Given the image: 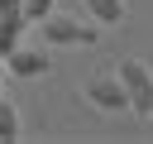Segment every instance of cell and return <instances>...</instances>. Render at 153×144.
Instances as JSON below:
<instances>
[{"label":"cell","instance_id":"obj_1","mask_svg":"<svg viewBox=\"0 0 153 144\" xmlns=\"http://www.w3.org/2000/svg\"><path fill=\"white\" fill-rule=\"evenodd\" d=\"M115 77H120V86H124L129 106H134L139 115H153V67H148V62H139V58H124V62L115 67Z\"/></svg>","mask_w":153,"mask_h":144},{"label":"cell","instance_id":"obj_2","mask_svg":"<svg viewBox=\"0 0 153 144\" xmlns=\"http://www.w3.org/2000/svg\"><path fill=\"white\" fill-rule=\"evenodd\" d=\"M38 29H43L48 43H62V48H72V43H96V34H100L96 24H81V19H72V14H43Z\"/></svg>","mask_w":153,"mask_h":144},{"label":"cell","instance_id":"obj_3","mask_svg":"<svg viewBox=\"0 0 153 144\" xmlns=\"http://www.w3.org/2000/svg\"><path fill=\"white\" fill-rule=\"evenodd\" d=\"M0 67H5L10 77H24V82H33V77H43V72H48V58H43L38 48H19V43H14V48L5 53V62H0Z\"/></svg>","mask_w":153,"mask_h":144},{"label":"cell","instance_id":"obj_4","mask_svg":"<svg viewBox=\"0 0 153 144\" xmlns=\"http://www.w3.org/2000/svg\"><path fill=\"white\" fill-rule=\"evenodd\" d=\"M86 101H91L96 110H124V106H129L120 77H91V82H86Z\"/></svg>","mask_w":153,"mask_h":144},{"label":"cell","instance_id":"obj_5","mask_svg":"<svg viewBox=\"0 0 153 144\" xmlns=\"http://www.w3.org/2000/svg\"><path fill=\"white\" fill-rule=\"evenodd\" d=\"M29 19L19 14V10H0V62H5V53L19 43V29H24Z\"/></svg>","mask_w":153,"mask_h":144},{"label":"cell","instance_id":"obj_6","mask_svg":"<svg viewBox=\"0 0 153 144\" xmlns=\"http://www.w3.org/2000/svg\"><path fill=\"white\" fill-rule=\"evenodd\" d=\"M81 5L96 24H120L124 19V0H81Z\"/></svg>","mask_w":153,"mask_h":144},{"label":"cell","instance_id":"obj_7","mask_svg":"<svg viewBox=\"0 0 153 144\" xmlns=\"http://www.w3.org/2000/svg\"><path fill=\"white\" fill-rule=\"evenodd\" d=\"M0 139H19V110L14 101H5V91H0Z\"/></svg>","mask_w":153,"mask_h":144},{"label":"cell","instance_id":"obj_8","mask_svg":"<svg viewBox=\"0 0 153 144\" xmlns=\"http://www.w3.org/2000/svg\"><path fill=\"white\" fill-rule=\"evenodd\" d=\"M19 14H24L29 24H38L43 14H53V0H19Z\"/></svg>","mask_w":153,"mask_h":144},{"label":"cell","instance_id":"obj_9","mask_svg":"<svg viewBox=\"0 0 153 144\" xmlns=\"http://www.w3.org/2000/svg\"><path fill=\"white\" fill-rule=\"evenodd\" d=\"M0 10H19V0H0Z\"/></svg>","mask_w":153,"mask_h":144}]
</instances>
